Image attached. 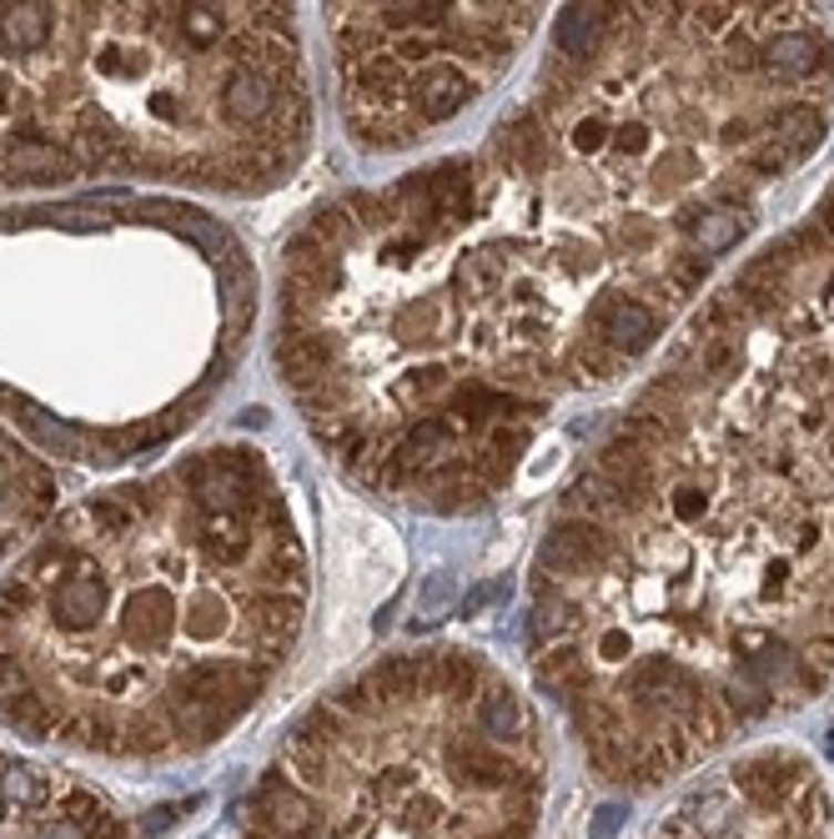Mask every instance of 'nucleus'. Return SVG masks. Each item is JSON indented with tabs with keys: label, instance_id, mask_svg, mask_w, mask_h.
Masks as SVG:
<instances>
[{
	"label": "nucleus",
	"instance_id": "nucleus-23",
	"mask_svg": "<svg viewBox=\"0 0 834 839\" xmlns=\"http://www.w3.org/2000/svg\"><path fill=\"white\" fill-rule=\"evenodd\" d=\"M830 302H834V272H830Z\"/></svg>",
	"mask_w": 834,
	"mask_h": 839
},
{
	"label": "nucleus",
	"instance_id": "nucleus-8",
	"mask_svg": "<svg viewBox=\"0 0 834 839\" xmlns=\"http://www.w3.org/2000/svg\"><path fill=\"white\" fill-rule=\"evenodd\" d=\"M76 156L65 142H51L41 132H21V136H6L0 142V182H65L76 176Z\"/></svg>",
	"mask_w": 834,
	"mask_h": 839
},
{
	"label": "nucleus",
	"instance_id": "nucleus-10",
	"mask_svg": "<svg viewBox=\"0 0 834 839\" xmlns=\"http://www.w3.org/2000/svg\"><path fill=\"white\" fill-rule=\"evenodd\" d=\"M176 629H182V613H176V599L166 589H142L131 599L126 639L136 643V654H162V649H172Z\"/></svg>",
	"mask_w": 834,
	"mask_h": 839
},
{
	"label": "nucleus",
	"instance_id": "nucleus-5",
	"mask_svg": "<svg viewBox=\"0 0 834 839\" xmlns=\"http://www.w3.org/2000/svg\"><path fill=\"white\" fill-rule=\"evenodd\" d=\"M217 106H222V116H227L231 126L251 132V126H267V121H277L282 86H277V76L261 66V55H241V61H231V66H227V76H222Z\"/></svg>",
	"mask_w": 834,
	"mask_h": 839
},
{
	"label": "nucleus",
	"instance_id": "nucleus-13",
	"mask_svg": "<svg viewBox=\"0 0 834 839\" xmlns=\"http://www.w3.org/2000/svg\"><path fill=\"white\" fill-rule=\"evenodd\" d=\"M398 332L402 342L433 348V342H443V332H453V302L443 292H423L418 302H408L398 312Z\"/></svg>",
	"mask_w": 834,
	"mask_h": 839
},
{
	"label": "nucleus",
	"instance_id": "nucleus-22",
	"mask_svg": "<svg viewBox=\"0 0 834 839\" xmlns=\"http://www.w3.org/2000/svg\"><path fill=\"white\" fill-rule=\"evenodd\" d=\"M814 231H820V237L824 241H830V251H834V197H830V191H824V197H820V207H814Z\"/></svg>",
	"mask_w": 834,
	"mask_h": 839
},
{
	"label": "nucleus",
	"instance_id": "nucleus-3",
	"mask_svg": "<svg viewBox=\"0 0 834 839\" xmlns=\"http://www.w3.org/2000/svg\"><path fill=\"white\" fill-rule=\"evenodd\" d=\"M624 553H629V543H624L618 528L594 524V518H574V512H558L553 528L543 534V543H538V563H533V573H543V578H553V583L574 589L578 578L614 573V568L624 563Z\"/></svg>",
	"mask_w": 834,
	"mask_h": 839
},
{
	"label": "nucleus",
	"instance_id": "nucleus-19",
	"mask_svg": "<svg viewBox=\"0 0 834 839\" xmlns=\"http://www.w3.org/2000/svg\"><path fill=\"white\" fill-rule=\"evenodd\" d=\"M347 211H352V221H358V231H398V221H392L388 201L372 197V191H352V197L342 201Z\"/></svg>",
	"mask_w": 834,
	"mask_h": 839
},
{
	"label": "nucleus",
	"instance_id": "nucleus-15",
	"mask_svg": "<svg viewBox=\"0 0 834 839\" xmlns=\"http://www.w3.org/2000/svg\"><path fill=\"white\" fill-rule=\"evenodd\" d=\"M453 282H457V292H463V297L503 292V282H508V251H493V247L463 251V257H457Z\"/></svg>",
	"mask_w": 834,
	"mask_h": 839
},
{
	"label": "nucleus",
	"instance_id": "nucleus-2",
	"mask_svg": "<svg viewBox=\"0 0 834 839\" xmlns=\"http://www.w3.org/2000/svg\"><path fill=\"white\" fill-rule=\"evenodd\" d=\"M0 839H131L121 815L55 769L0 754Z\"/></svg>",
	"mask_w": 834,
	"mask_h": 839
},
{
	"label": "nucleus",
	"instance_id": "nucleus-4",
	"mask_svg": "<svg viewBox=\"0 0 834 839\" xmlns=\"http://www.w3.org/2000/svg\"><path fill=\"white\" fill-rule=\"evenodd\" d=\"M663 322H669V312H663L653 297L643 292H618V287H608V292H598L594 302H588L584 312V338L604 342V348H614L624 362L643 358V352L659 342Z\"/></svg>",
	"mask_w": 834,
	"mask_h": 839
},
{
	"label": "nucleus",
	"instance_id": "nucleus-9",
	"mask_svg": "<svg viewBox=\"0 0 834 839\" xmlns=\"http://www.w3.org/2000/svg\"><path fill=\"white\" fill-rule=\"evenodd\" d=\"M528 433L533 427H523V423H493L488 433L467 447V473H473L488 493L508 488L513 468H518V458H523V447H528Z\"/></svg>",
	"mask_w": 834,
	"mask_h": 839
},
{
	"label": "nucleus",
	"instance_id": "nucleus-16",
	"mask_svg": "<svg viewBox=\"0 0 834 839\" xmlns=\"http://www.w3.org/2000/svg\"><path fill=\"white\" fill-rule=\"evenodd\" d=\"M307 237H312L322 251H342V247H358L362 231H358V221H352V211L337 201V207H322L312 221H307Z\"/></svg>",
	"mask_w": 834,
	"mask_h": 839
},
{
	"label": "nucleus",
	"instance_id": "nucleus-21",
	"mask_svg": "<svg viewBox=\"0 0 834 839\" xmlns=\"http://www.w3.org/2000/svg\"><path fill=\"white\" fill-rule=\"evenodd\" d=\"M493 599H508V589H503V583H483V589H473V593H467V599H463V613H477V609H488V603Z\"/></svg>",
	"mask_w": 834,
	"mask_h": 839
},
{
	"label": "nucleus",
	"instance_id": "nucleus-11",
	"mask_svg": "<svg viewBox=\"0 0 834 839\" xmlns=\"http://www.w3.org/2000/svg\"><path fill=\"white\" fill-rule=\"evenodd\" d=\"M770 142H780L794 162H804L824 142V111L810 96H790L780 106H770Z\"/></svg>",
	"mask_w": 834,
	"mask_h": 839
},
{
	"label": "nucleus",
	"instance_id": "nucleus-6",
	"mask_svg": "<svg viewBox=\"0 0 834 839\" xmlns=\"http://www.w3.org/2000/svg\"><path fill=\"white\" fill-rule=\"evenodd\" d=\"M477 91H483V81L457 71L453 61H428V66L412 76L408 106L402 111H408L412 126H437V121H453Z\"/></svg>",
	"mask_w": 834,
	"mask_h": 839
},
{
	"label": "nucleus",
	"instance_id": "nucleus-14",
	"mask_svg": "<svg viewBox=\"0 0 834 839\" xmlns=\"http://www.w3.org/2000/svg\"><path fill=\"white\" fill-rule=\"evenodd\" d=\"M624 367H629V362L618 358L614 348H604V342L584 338V332H578V342H568L564 358H558V372L568 377V387H574V382H608V377H624Z\"/></svg>",
	"mask_w": 834,
	"mask_h": 839
},
{
	"label": "nucleus",
	"instance_id": "nucleus-20",
	"mask_svg": "<svg viewBox=\"0 0 834 839\" xmlns=\"http://www.w3.org/2000/svg\"><path fill=\"white\" fill-rule=\"evenodd\" d=\"M418 257H423V247H418L408 231H398L392 241H382V251H378V262L392 267V272H412V267H418Z\"/></svg>",
	"mask_w": 834,
	"mask_h": 839
},
{
	"label": "nucleus",
	"instance_id": "nucleus-7",
	"mask_svg": "<svg viewBox=\"0 0 834 839\" xmlns=\"http://www.w3.org/2000/svg\"><path fill=\"white\" fill-rule=\"evenodd\" d=\"M101 613H106V583L96 578V568H91L86 558L45 589V623H51L55 633L81 639V633H91L101 623Z\"/></svg>",
	"mask_w": 834,
	"mask_h": 839
},
{
	"label": "nucleus",
	"instance_id": "nucleus-17",
	"mask_svg": "<svg viewBox=\"0 0 834 839\" xmlns=\"http://www.w3.org/2000/svg\"><path fill=\"white\" fill-rule=\"evenodd\" d=\"M453 609H457V578L453 573H428V583L418 589V623L433 629V623H443Z\"/></svg>",
	"mask_w": 834,
	"mask_h": 839
},
{
	"label": "nucleus",
	"instance_id": "nucleus-18",
	"mask_svg": "<svg viewBox=\"0 0 834 839\" xmlns=\"http://www.w3.org/2000/svg\"><path fill=\"white\" fill-rule=\"evenodd\" d=\"M453 387H457V372H447L443 362H433V367H418L408 377V403L437 407V403H447V397H453Z\"/></svg>",
	"mask_w": 834,
	"mask_h": 839
},
{
	"label": "nucleus",
	"instance_id": "nucleus-1",
	"mask_svg": "<svg viewBox=\"0 0 834 839\" xmlns=\"http://www.w3.org/2000/svg\"><path fill=\"white\" fill-rule=\"evenodd\" d=\"M830 799L794 749H754L699 785L643 839H824Z\"/></svg>",
	"mask_w": 834,
	"mask_h": 839
},
{
	"label": "nucleus",
	"instance_id": "nucleus-12",
	"mask_svg": "<svg viewBox=\"0 0 834 839\" xmlns=\"http://www.w3.org/2000/svg\"><path fill=\"white\" fill-rule=\"evenodd\" d=\"M55 25V6H0V51L6 55H41L51 45Z\"/></svg>",
	"mask_w": 834,
	"mask_h": 839
}]
</instances>
